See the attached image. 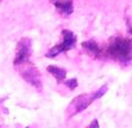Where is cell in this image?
Masks as SVG:
<instances>
[{"label": "cell", "instance_id": "6da1fadb", "mask_svg": "<svg viewBox=\"0 0 132 128\" xmlns=\"http://www.w3.org/2000/svg\"><path fill=\"white\" fill-rule=\"evenodd\" d=\"M104 54L122 66H129L132 62V41L119 35L111 36Z\"/></svg>", "mask_w": 132, "mask_h": 128}, {"label": "cell", "instance_id": "7a4b0ae2", "mask_svg": "<svg viewBox=\"0 0 132 128\" xmlns=\"http://www.w3.org/2000/svg\"><path fill=\"white\" fill-rule=\"evenodd\" d=\"M108 91V85H102L101 87H98L96 91L92 92V93H82L77 96L66 107L65 111V117L67 120L72 119L73 117L78 115L79 113L84 112L88 106H90L95 100L102 98Z\"/></svg>", "mask_w": 132, "mask_h": 128}, {"label": "cell", "instance_id": "3957f363", "mask_svg": "<svg viewBox=\"0 0 132 128\" xmlns=\"http://www.w3.org/2000/svg\"><path fill=\"white\" fill-rule=\"evenodd\" d=\"M62 36L63 41L57 43L56 46H53L52 48H50L45 54L46 58H56L57 56H59L60 54L70 51L77 46V35L70 29H63L62 30Z\"/></svg>", "mask_w": 132, "mask_h": 128}, {"label": "cell", "instance_id": "277c9868", "mask_svg": "<svg viewBox=\"0 0 132 128\" xmlns=\"http://www.w3.org/2000/svg\"><path fill=\"white\" fill-rule=\"evenodd\" d=\"M18 69L20 76L23 78L24 82H27L29 85L37 90L42 91L43 90V83H42V76L39 73V70L31 63V61L27 63H23L19 66H15Z\"/></svg>", "mask_w": 132, "mask_h": 128}, {"label": "cell", "instance_id": "5b68a950", "mask_svg": "<svg viewBox=\"0 0 132 128\" xmlns=\"http://www.w3.org/2000/svg\"><path fill=\"white\" fill-rule=\"evenodd\" d=\"M32 55V41L29 37H22L19 40L16 44L15 50V57L13 61V65L19 66L23 63H27L30 61Z\"/></svg>", "mask_w": 132, "mask_h": 128}, {"label": "cell", "instance_id": "8992f818", "mask_svg": "<svg viewBox=\"0 0 132 128\" xmlns=\"http://www.w3.org/2000/svg\"><path fill=\"white\" fill-rule=\"evenodd\" d=\"M81 47L87 53V55H89L94 60H100L104 56V51L100 47V44L95 41L94 39L86 40L81 43Z\"/></svg>", "mask_w": 132, "mask_h": 128}, {"label": "cell", "instance_id": "52a82bcc", "mask_svg": "<svg viewBox=\"0 0 132 128\" xmlns=\"http://www.w3.org/2000/svg\"><path fill=\"white\" fill-rule=\"evenodd\" d=\"M56 11L63 16L68 18L74 12V2L73 0H51Z\"/></svg>", "mask_w": 132, "mask_h": 128}, {"label": "cell", "instance_id": "ba28073f", "mask_svg": "<svg viewBox=\"0 0 132 128\" xmlns=\"http://www.w3.org/2000/svg\"><path fill=\"white\" fill-rule=\"evenodd\" d=\"M46 71L50 73L51 76H53V78L56 79V82L58 84H63V82L66 79V75H67V71L66 69L62 68V66L58 65H48L46 66Z\"/></svg>", "mask_w": 132, "mask_h": 128}, {"label": "cell", "instance_id": "9c48e42d", "mask_svg": "<svg viewBox=\"0 0 132 128\" xmlns=\"http://www.w3.org/2000/svg\"><path fill=\"white\" fill-rule=\"evenodd\" d=\"M63 84L65 85L66 87H68L70 90H75L78 87V79L77 78H70V79H65L63 82Z\"/></svg>", "mask_w": 132, "mask_h": 128}, {"label": "cell", "instance_id": "30bf717a", "mask_svg": "<svg viewBox=\"0 0 132 128\" xmlns=\"http://www.w3.org/2000/svg\"><path fill=\"white\" fill-rule=\"evenodd\" d=\"M125 22H126V29H128V33L132 36V16L125 14Z\"/></svg>", "mask_w": 132, "mask_h": 128}, {"label": "cell", "instance_id": "8fae6325", "mask_svg": "<svg viewBox=\"0 0 132 128\" xmlns=\"http://www.w3.org/2000/svg\"><path fill=\"white\" fill-rule=\"evenodd\" d=\"M98 126H100V125H98L97 119H93V121H92L90 124L88 125V127H89V128H93V127H96V128H97Z\"/></svg>", "mask_w": 132, "mask_h": 128}]
</instances>
